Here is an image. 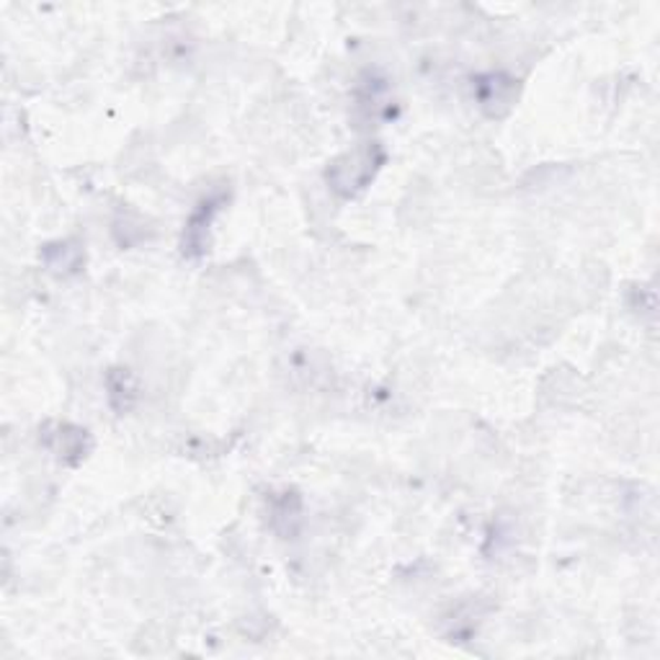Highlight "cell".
<instances>
[{
    "label": "cell",
    "instance_id": "obj_8",
    "mask_svg": "<svg viewBox=\"0 0 660 660\" xmlns=\"http://www.w3.org/2000/svg\"><path fill=\"white\" fill-rule=\"evenodd\" d=\"M42 261L52 274L70 276L77 274L85 263V251L77 240H57V243H50L42 248Z\"/></svg>",
    "mask_w": 660,
    "mask_h": 660
},
{
    "label": "cell",
    "instance_id": "obj_2",
    "mask_svg": "<svg viewBox=\"0 0 660 660\" xmlns=\"http://www.w3.org/2000/svg\"><path fill=\"white\" fill-rule=\"evenodd\" d=\"M39 441L67 468H77L93 452L91 431L70 421H46L39 429Z\"/></svg>",
    "mask_w": 660,
    "mask_h": 660
},
{
    "label": "cell",
    "instance_id": "obj_5",
    "mask_svg": "<svg viewBox=\"0 0 660 660\" xmlns=\"http://www.w3.org/2000/svg\"><path fill=\"white\" fill-rule=\"evenodd\" d=\"M271 526L282 539H294L297 537L300 526H302V499L297 493H279L271 499Z\"/></svg>",
    "mask_w": 660,
    "mask_h": 660
},
{
    "label": "cell",
    "instance_id": "obj_3",
    "mask_svg": "<svg viewBox=\"0 0 660 660\" xmlns=\"http://www.w3.org/2000/svg\"><path fill=\"white\" fill-rule=\"evenodd\" d=\"M224 201H228V193L217 189L193 207V212L184 224V235H181L184 259L197 261L201 255H207L209 245H212V224L217 220V214L222 212Z\"/></svg>",
    "mask_w": 660,
    "mask_h": 660
},
{
    "label": "cell",
    "instance_id": "obj_1",
    "mask_svg": "<svg viewBox=\"0 0 660 660\" xmlns=\"http://www.w3.org/2000/svg\"><path fill=\"white\" fill-rule=\"evenodd\" d=\"M387 163V150L379 139H367L336 155L325 168V184L341 199H356L375 184Z\"/></svg>",
    "mask_w": 660,
    "mask_h": 660
},
{
    "label": "cell",
    "instance_id": "obj_4",
    "mask_svg": "<svg viewBox=\"0 0 660 660\" xmlns=\"http://www.w3.org/2000/svg\"><path fill=\"white\" fill-rule=\"evenodd\" d=\"M522 83L509 73H483L472 77V98L488 119H503L516 106Z\"/></svg>",
    "mask_w": 660,
    "mask_h": 660
},
{
    "label": "cell",
    "instance_id": "obj_6",
    "mask_svg": "<svg viewBox=\"0 0 660 660\" xmlns=\"http://www.w3.org/2000/svg\"><path fill=\"white\" fill-rule=\"evenodd\" d=\"M106 398L108 406L116 416L129 413L135 408V402L139 400V385L135 375L124 367H114L106 371Z\"/></svg>",
    "mask_w": 660,
    "mask_h": 660
},
{
    "label": "cell",
    "instance_id": "obj_7",
    "mask_svg": "<svg viewBox=\"0 0 660 660\" xmlns=\"http://www.w3.org/2000/svg\"><path fill=\"white\" fill-rule=\"evenodd\" d=\"M387 93H390V85H387L385 77L369 75L367 81L362 83V88L356 91V108H359V114L364 116V119L377 122V119H383V116L392 114V106H390V98H387Z\"/></svg>",
    "mask_w": 660,
    "mask_h": 660
}]
</instances>
